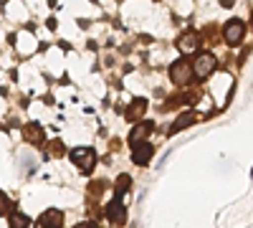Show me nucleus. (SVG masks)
Listing matches in <instances>:
<instances>
[{"label":"nucleus","mask_w":253,"mask_h":228,"mask_svg":"<svg viewBox=\"0 0 253 228\" xmlns=\"http://www.w3.org/2000/svg\"><path fill=\"white\" fill-rule=\"evenodd\" d=\"M71 162L84 175H89L94 170V165H96V152L91 147H76V150H71Z\"/></svg>","instance_id":"1"},{"label":"nucleus","mask_w":253,"mask_h":228,"mask_svg":"<svg viewBox=\"0 0 253 228\" xmlns=\"http://www.w3.org/2000/svg\"><path fill=\"white\" fill-rule=\"evenodd\" d=\"M195 74H193V64H187L185 58H180V61H175V64L170 66V79H172V84H187L190 79H193Z\"/></svg>","instance_id":"2"},{"label":"nucleus","mask_w":253,"mask_h":228,"mask_svg":"<svg viewBox=\"0 0 253 228\" xmlns=\"http://www.w3.org/2000/svg\"><path fill=\"white\" fill-rule=\"evenodd\" d=\"M215 56L213 53H203V56H198L195 61H193V74L198 76V79H208L210 74L215 71Z\"/></svg>","instance_id":"3"},{"label":"nucleus","mask_w":253,"mask_h":228,"mask_svg":"<svg viewBox=\"0 0 253 228\" xmlns=\"http://www.w3.org/2000/svg\"><path fill=\"white\" fill-rule=\"evenodd\" d=\"M243 33H246V26H243V20H238V18L228 20L225 28H223V36H225V41H228L230 46H236L238 41L243 38Z\"/></svg>","instance_id":"4"},{"label":"nucleus","mask_w":253,"mask_h":228,"mask_svg":"<svg viewBox=\"0 0 253 228\" xmlns=\"http://www.w3.org/2000/svg\"><path fill=\"white\" fill-rule=\"evenodd\" d=\"M104 216H107L114 226H124V221H126V211H124V205H122V198H114V200L107 205Z\"/></svg>","instance_id":"5"},{"label":"nucleus","mask_w":253,"mask_h":228,"mask_svg":"<svg viewBox=\"0 0 253 228\" xmlns=\"http://www.w3.org/2000/svg\"><path fill=\"white\" fill-rule=\"evenodd\" d=\"M198 46H200V36H198L195 31H187V33H182V36L177 38V48H180L182 53H195Z\"/></svg>","instance_id":"6"},{"label":"nucleus","mask_w":253,"mask_h":228,"mask_svg":"<svg viewBox=\"0 0 253 228\" xmlns=\"http://www.w3.org/2000/svg\"><path fill=\"white\" fill-rule=\"evenodd\" d=\"M152 155H155V147L150 142H142V144H134L132 147V160H134V165H147L152 160Z\"/></svg>","instance_id":"7"},{"label":"nucleus","mask_w":253,"mask_h":228,"mask_svg":"<svg viewBox=\"0 0 253 228\" xmlns=\"http://www.w3.org/2000/svg\"><path fill=\"white\" fill-rule=\"evenodd\" d=\"M38 226H43V228H61L63 226V213L58 208H48V211L41 213Z\"/></svg>","instance_id":"8"},{"label":"nucleus","mask_w":253,"mask_h":228,"mask_svg":"<svg viewBox=\"0 0 253 228\" xmlns=\"http://www.w3.org/2000/svg\"><path fill=\"white\" fill-rule=\"evenodd\" d=\"M155 127H152V122H139V124H134V130L129 132V142H132V147L134 144H142L147 137H150V132H152Z\"/></svg>","instance_id":"9"},{"label":"nucleus","mask_w":253,"mask_h":228,"mask_svg":"<svg viewBox=\"0 0 253 228\" xmlns=\"http://www.w3.org/2000/svg\"><path fill=\"white\" fill-rule=\"evenodd\" d=\"M195 122H198V114H195V112H182V114L175 119V124L170 127V135H177L180 130H187L190 124H195Z\"/></svg>","instance_id":"10"},{"label":"nucleus","mask_w":253,"mask_h":228,"mask_svg":"<svg viewBox=\"0 0 253 228\" xmlns=\"http://www.w3.org/2000/svg\"><path fill=\"white\" fill-rule=\"evenodd\" d=\"M144 112H147V99H134L132 104H129V109L124 112V117L129 119V122H139Z\"/></svg>","instance_id":"11"},{"label":"nucleus","mask_w":253,"mask_h":228,"mask_svg":"<svg viewBox=\"0 0 253 228\" xmlns=\"http://www.w3.org/2000/svg\"><path fill=\"white\" fill-rule=\"evenodd\" d=\"M23 137H26L28 142H33V144H43V130H41L38 124H33V122L23 130Z\"/></svg>","instance_id":"12"},{"label":"nucleus","mask_w":253,"mask_h":228,"mask_svg":"<svg viewBox=\"0 0 253 228\" xmlns=\"http://www.w3.org/2000/svg\"><path fill=\"white\" fill-rule=\"evenodd\" d=\"M129 188H132V178H129V175H119V178H117V185H114L117 198H122L124 193H129Z\"/></svg>","instance_id":"13"},{"label":"nucleus","mask_w":253,"mask_h":228,"mask_svg":"<svg viewBox=\"0 0 253 228\" xmlns=\"http://www.w3.org/2000/svg\"><path fill=\"white\" fill-rule=\"evenodd\" d=\"M10 228H36V226L31 223L28 216H23V213H13V216H10Z\"/></svg>","instance_id":"14"},{"label":"nucleus","mask_w":253,"mask_h":228,"mask_svg":"<svg viewBox=\"0 0 253 228\" xmlns=\"http://www.w3.org/2000/svg\"><path fill=\"white\" fill-rule=\"evenodd\" d=\"M15 211H13V200L8 198V195H3L0 193V216H13Z\"/></svg>","instance_id":"15"},{"label":"nucleus","mask_w":253,"mask_h":228,"mask_svg":"<svg viewBox=\"0 0 253 228\" xmlns=\"http://www.w3.org/2000/svg\"><path fill=\"white\" fill-rule=\"evenodd\" d=\"M74 228H96L91 221H86V223H79V226H74Z\"/></svg>","instance_id":"16"}]
</instances>
